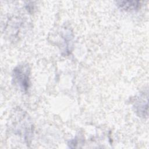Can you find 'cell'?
<instances>
[{
  "instance_id": "2",
  "label": "cell",
  "mask_w": 149,
  "mask_h": 149,
  "mask_svg": "<svg viewBox=\"0 0 149 149\" xmlns=\"http://www.w3.org/2000/svg\"><path fill=\"white\" fill-rule=\"evenodd\" d=\"M118 6L125 10H134L140 7V2L134 1H125L118 2Z\"/></svg>"
},
{
  "instance_id": "1",
  "label": "cell",
  "mask_w": 149,
  "mask_h": 149,
  "mask_svg": "<svg viewBox=\"0 0 149 149\" xmlns=\"http://www.w3.org/2000/svg\"><path fill=\"white\" fill-rule=\"evenodd\" d=\"M15 79L19 86L23 90H26L29 87V70L26 67L20 66L14 70Z\"/></svg>"
}]
</instances>
